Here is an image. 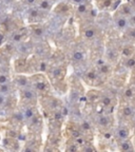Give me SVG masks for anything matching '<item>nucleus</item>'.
I'll return each instance as SVG.
<instances>
[{
    "label": "nucleus",
    "mask_w": 135,
    "mask_h": 152,
    "mask_svg": "<svg viewBox=\"0 0 135 152\" xmlns=\"http://www.w3.org/2000/svg\"><path fill=\"white\" fill-rule=\"evenodd\" d=\"M21 96L24 100L32 102V100L35 98V92H34L33 90H30V89H24L21 92Z\"/></svg>",
    "instance_id": "f257e3e1"
},
{
    "label": "nucleus",
    "mask_w": 135,
    "mask_h": 152,
    "mask_svg": "<svg viewBox=\"0 0 135 152\" xmlns=\"http://www.w3.org/2000/svg\"><path fill=\"white\" fill-rule=\"evenodd\" d=\"M117 136H118L120 140H128L129 137V130L126 128H119L117 130Z\"/></svg>",
    "instance_id": "f03ea898"
},
{
    "label": "nucleus",
    "mask_w": 135,
    "mask_h": 152,
    "mask_svg": "<svg viewBox=\"0 0 135 152\" xmlns=\"http://www.w3.org/2000/svg\"><path fill=\"white\" fill-rule=\"evenodd\" d=\"M128 24V20H127L125 17L123 16H118L116 18V26H118L119 28H125Z\"/></svg>",
    "instance_id": "7ed1b4c3"
},
{
    "label": "nucleus",
    "mask_w": 135,
    "mask_h": 152,
    "mask_svg": "<svg viewBox=\"0 0 135 152\" xmlns=\"http://www.w3.org/2000/svg\"><path fill=\"white\" fill-rule=\"evenodd\" d=\"M121 13H123L125 16H130L132 15V7L129 4H125L121 7Z\"/></svg>",
    "instance_id": "20e7f679"
},
{
    "label": "nucleus",
    "mask_w": 135,
    "mask_h": 152,
    "mask_svg": "<svg viewBox=\"0 0 135 152\" xmlns=\"http://www.w3.org/2000/svg\"><path fill=\"white\" fill-rule=\"evenodd\" d=\"M120 149H121V151H125V152H128V151H132L133 150V148H132V144H131L130 142H123V144H121V146H120Z\"/></svg>",
    "instance_id": "39448f33"
},
{
    "label": "nucleus",
    "mask_w": 135,
    "mask_h": 152,
    "mask_svg": "<svg viewBox=\"0 0 135 152\" xmlns=\"http://www.w3.org/2000/svg\"><path fill=\"white\" fill-rule=\"evenodd\" d=\"M83 58H85V55H83L82 52L80 51H75L73 54V59L75 61H82Z\"/></svg>",
    "instance_id": "423d86ee"
},
{
    "label": "nucleus",
    "mask_w": 135,
    "mask_h": 152,
    "mask_svg": "<svg viewBox=\"0 0 135 152\" xmlns=\"http://www.w3.org/2000/svg\"><path fill=\"white\" fill-rule=\"evenodd\" d=\"M133 47H131V45H128V47H126L125 49H123V55L125 57H130V56H132L133 55Z\"/></svg>",
    "instance_id": "0eeeda50"
},
{
    "label": "nucleus",
    "mask_w": 135,
    "mask_h": 152,
    "mask_svg": "<svg viewBox=\"0 0 135 152\" xmlns=\"http://www.w3.org/2000/svg\"><path fill=\"white\" fill-rule=\"evenodd\" d=\"M11 91V87L7 83H2L0 85V94H7Z\"/></svg>",
    "instance_id": "6e6552de"
},
{
    "label": "nucleus",
    "mask_w": 135,
    "mask_h": 152,
    "mask_svg": "<svg viewBox=\"0 0 135 152\" xmlns=\"http://www.w3.org/2000/svg\"><path fill=\"white\" fill-rule=\"evenodd\" d=\"M17 83H18L20 87H26L28 85V79L24 77V76H19L18 79H17Z\"/></svg>",
    "instance_id": "1a4fd4ad"
},
{
    "label": "nucleus",
    "mask_w": 135,
    "mask_h": 152,
    "mask_svg": "<svg viewBox=\"0 0 135 152\" xmlns=\"http://www.w3.org/2000/svg\"><path fill=\"white\" fill-rule=\"evenodd\" d=\"M35 87L37 90L39 91H45V88H47V83L45 81H38V83H35Z\"/></svg>",
    "instance_id": "9d476101"
},
{
    "label": "nucleus",
    "mask_w": 135,
    "mask_h": 152,
    "mask_svg": "<svg viewBox=\"0 0 135 152\" xmlns=\"http://www.w3.org/2000/svg\"><path fill=\"white\" fill-rule=\"evenodd\" d=\"M123 115H125L126 117L131 116V115H132V113H133L132 108L129 107V106H126V107H125V108L123 109Z\"/></svg>",
    "instance_id": "9b49d317"
},
{
    "label": "nucleus",
    "mask_w": 135,
    "mask_h": 152,
    "mask_svg": "<svg viewBox=\"0 0 135 152\" xmlns=\"http://www.w3.org/2000/svg\"><path fill=\"white\" fill-rule=\"evenodd\" d=\"M34 109H32V108H28V109L26 110V112H24V117H26V119H31L32 117L34 116Z\"/></svg>",
    "instance_id": "f8f14e48"
},
{
    "label": "nucleus",
    "mask_w": 135,
    "mask_h": 152,
    "mask_svg": "<svg viewBox=\"0 0 135 152\" xmlns=\"http://www.w3.org/2000/svg\"><path fill=\"white\" fill-rule=\"evenodd\" d=\"M95 36V31L93 28H89L85 31V37L87 38H93Z\"/></svg>",
    "instance_id": "ddd939ff"
},
{
    "label": "nucleus",
    "mask_w": 135,
    "mask_h": 152,
    "mask_svg": "<svg viewBox=\"0 0 135 152\" xmlns=\"http://www.w3.org/2000/svg\"><path fill=\"white\" fill-rule=\"evenodd\" d=\"M62 74H63V71H62L61 68H56L54 70V72H53V75L56 78H59V76H62Z\"/></svg>",
    "instance_id": "4468645a"
},
{
    "label": "nucleus",
    "mask_w": 135,
    "mask_h": 152,
    "mask_svg": "<svg viewBox=\"0 0 135 152\" xmlns=\"http://www.w3.org/2000/svg\"><path fill=\"white\" fill-rule=\"evenodd\" d=\"M66 11H69V7L66 4H63V3H61V4H59L58 7H57V12H66Z\"/></svg>",
    "instance_id": "2eb2a0df"
},
{
    "label": "nucleus",
    "mask_w": 135,
    "mask_h": 152,
    "mask_svg": "<svg viewBox=\"0 0 135 152\" xmlns=\"http://www.w3.org/2000/svg\"><path fill=\"white\" fill-rule=\"evenodd\" d=\"M39 7H40V9H42V10H49L50 9V3H49L47 0H42V1L40 2V4H39Z\"/></svg>",
    "instance_id": "dca6fc26"
},
{
    "label": "nucleus",
    "mask_w": 135,
    "mask_h": 152,
    "mask_svg": "<svg viewBox=\"0 0 135 152\" xmlns=\"http://www.w3.org/2000/svg\"><path fill=\"white\" fill-rule=\"evenodd\" d=\"M33 33L35 36H42L43 34V30L41 28H38V26H35L33 28Z\"/></svg>",
    "instance_id": "f3484780"
},
{
    "label": "nucleus",
    "mask_w": 135,
    "mask_h": 152,
    "mask_svg": "<svg viewBox=\"0 0 135 152\" xmlns=\"http://www.w3.org/2000/svg\"><path fill=\"white\" fill-rule=\"evenodd\" d=\"M99 71L102 74H107L110 71V66H106V64H101V66H99Z\"/></svg>",
    "instance_id": "a211bd4d"
},
{
    "label": "nucleus",
    "mask_w": 135,
    "mask_h": 152,
    "mask_svg": "<svg viewBox=\"0 0 135 152\" xmlns=\"http://www.w3.org/2000/svg\"><path fill=\"white\" fill-rule=\"evenodd\" d=\"M99 125L102 127L108 126V117L106 116H100L99 117Z\"/></svg>",
    "instance_id": "6ab92c4d"
},
{
    "label": "nucleus",
    "mask_w": 135,
    "mask_h": 152,
    "mask_svg": "<svg viewBox=\"0 0 135 152\" xmlns=\"http://www.w3.org/2000/svg\"><path fill=\"white\" fill-rule=\"evenodd\" d=\"M87 10H88L87 4H85V3H81V4H79L77 11H78L79 13H85V12H87Z\"/></svg>",
    "instance_id": "aec40b11"
},
{
    "label": "nucleus",
    "mask_w": 135,
    "mask_h": 152,
    "mask_svg": "<svg viewBox=\"0 0 135 152\" xmlns=\"http://www.w3.org/2000/svg\"><path fill=\"white\" fill-rule=\"evenodd\" d=\"M7 81H9L7 75H5V74H0V85H2V83H7Z\"/></svg>",
    "instance_id": "412c9836"
},
{
    "label": "nucleus",
    "mask_w": 135,
    "mask_h": 152,
    "mask_svg": "<svg viewBox=\"0 0 135 152\" xmlns=\"http://www.w3.org/2000/svg\"><path fill=\"white\" fill-rule=\"evenodd\" d=\"M21 39H22V34L21 33H17L13 36V40H14L15 42H19Z\"/></svg>",
    "instance_id": "4be33fe9"
},
{
    "label": "nucleus",
    "mask_w": 135,
    "mask_h": 152,
    "mask_svg": "<svg viewBox=\"0 0 135 152\" xmlns=\"http://www.w3.org/2000/svg\"><path fill=\"white\" fill-rule=\"evenodd\" d=\"M135 64V59L133 58V57H131V58H129L128 61H127V66L128 68H133Z\"/></svg>",
    "instance_id": "5701e85b"
},
{
    "label": "nucleus",
    "mask_w": 135,
    "mask_h": 152,
    "mask_svg": "<svg viewBox=\"0 0 135 152\" xmlns=\"http://www.w3.org/2000/svg\"><path fill=\"white\" fill-rule=\"evenodd\" d=\"M125 96H126L127 98H131L133 96V90L132 89H127L126 91H125Z\"/></svg>",
    "instance_id": "b1692460"
},
{
    "label": "nucleus",
    "mask_w": 135,
    "mask_h": 152,
    "mask_svg": "<svg viewBox=\"0 0 135 152\" xmlns=\"http://www.w3.org/2000/svg\"><path fill=\"white\" fill-rule=\"evenodd\" d=\"M101 102H102L104 106H110V104H111V98L110 97H104L101 100Z\"/></svg>",
    "instance_id": "393cba45"
},
{
    "label": "nucleus",
    "mask_w": 135,
    "mask_h": 152,
    "mask_svg": "<svg viewBox=\"0 0 135 152\" xmlns=\"http://www.w3.org/2000/svg\"><path fill=\"white\" fill-rule=\"evenodd\" d=\"M81 128H82L83 130L88 131V130H90V129H91V126H90V124H89V123H87V121H83V123L81 124Z\"/></svg>",
    "instance_id": "a878e982"
},
{
    "label": "nucleus",
    "mask_w": 135,
    "mask_h": 152,
    "mask_svg": "<svg viewBox=\"0 0 135 152\" xmlns=\"http://www.w3.org/2000/svg\"><path fill=\"white\" fill-rule=\"evenodd\" d=\"M54 118L56 119V121H59V119L62 118V114L60 111H56L54 113Z\"/></svg>",
    "instance_id": "bb28decb"
},
{
    "label": "nucleus",
    "mask_w": 135,
    "mask_h": 152,
    "mask_svg": "<svg viewBox=\"0 0 135 152\" xmlns=\"http://www.w3.org/2000/svg\"><path fill=\"white\" fill-rule=\"evenodd\" d=\"M87 76H88V78L91 79V80H94V79H96V74H95L94 72H89V73L87 74Z\"/></svg>",
    "instance_id": "cd10ccee"
},
{
    "label": "nucleus",
    "mask_w": 135,
    "mask_h": 152,
    "mask_svg": "<svg viewBox=\"0 0 135 152\" xmlns=\"http://www.w3.org/2000/svg\"><path fill=\"white\" fill-rule=\"evenodd\" d=\"M30 14H31V17H38V15H39V11H38V10H36V9L32 10Z\"/></svg>",
    "instance_id": "c85d7f7f"
},
{
    "label": "nucleus",
    "mask_w": 135,
    "mask_h": 152,
    "mask_svg": "<svg viewBox=\"0 0 135 152\" xmlns=\"http://www.w3.org/2000/svg\"><path fill=\"white\" fill-rule=\"evenodd\" d=\"M112 2H113V0H104V5L106 7H111Z\"/></svg>",
    "instance_id": "c756f323"
},
{
    "label": "nucleus",
    "mask_w": 135,
    "mask_h": 152,
    "mask_svg": "<svg viewBox=\"0 0 135 152\" xmlns=\"http://www.w3.org/2000/svg\"><path fill=\"white\" fill-rule=\"evenodd\" d=\"M39 70H40L41 72H45V70H47V64H45V62H41L40 66H39Z\"/></svg>",
    "instance_id": "7c9ffc66"
},
{
    "label": "nucleus",
    "mask_w": 135,
    "mask_h": 152,
    "mask_svg": "<svg viewBox=\"0 0 135 152\" xmlns=\"http://www.w3.org/2000/svg\"><path fill=\"white\" fill-rule=\"evenodd\" d=\"M5 104V97L3 94H0V106H3Z\"/></svg>",
    "instance_id": "2f4dec72"
},
{
    "label": "nucleus",
    "mask_w": 135,
    "mask_h": 152,
    "mask_svg": "<svg viewBox=\"0 0 135 152\" xmlns=\"http://www.w3.org/2000/svg\"><path fill=\"white\" fill-rule=\"evenodd\" d=\"M73 137H75V138L80 137V132H78V131H74V132H73Z\"/></svg>",
    "instance_id": "473e14b6"
},
{
    "label": "nucleus",
    "mask_w": 135,
    "mask_h": 152,
    "mask_svg": "<svg viewBox=\"0 0 135 152\" xmlns=\"http://www.w3.org/2000/svg\"><path fill=\"white\" fill-rule=\"evenodd\" d=\"M119 3H120V0H117V1H115V3H114V5L112 7H113V9L112 10H115L117 7V5H119Z\"/></svg>",
    "instance_id": "72a5a7b5"
},
{
    "label": "nucleus",
    "mask_w": 135,
    "mask_h": 152,
    "mask_svg": "<svg viewBox=\"0 0 135 152\" xmlns=\"http://www.w3.org/2000/svg\"><path fill=\"white\" fill-rule=\"evenodd\" d=\"M36 1H37V0H26V2L28 3V4H34Z\"/></svg>",
    "instance_id": "f704fd0d"
},
{
    "label": "nucleus",
    "mask_w": 135,
    "mask_h": 152,
    "mask_svg": "<svg viewBox=\"0 0 135 152\" xmlns=\"http://www.w3.org/2000/svg\"><path fill=\"white\" fill-rule=\"evenodd\" d=\"M111 133H106V134H104V137L106 138H111Z\"/></svg>",
    "instance_id": "c9c22d12"
},
{
    "label": "nucleus",
    "mask_w": 135,
    "mask_h": 152,
    "mask_svg": "<svg viewBox=\"0 0 135 152\" xmlns=\"http://www.w3.org/2000/svg\"><path fill=\"white\" fill-rule=\"evenodd\" d=\"M70 150H71V151H76V150H77V147H76V146H72V147L70 148Z\"/></svg>",
    "instance_id": "e433bc0d"
},
{
    "label": "nucleus",
    "mask_w": 135,
    "mask_h": 152,
    "mask_svg": "<svg viewBox=\"0 0 135 152\" xmlns=\"http://www.w3.org/2000/svg\"><path fill=\"white\" fill-rule=\"evenodd\" d=\"M2 40H3V35H0V45L2 43Z\"/></svg>",
    "instance_id": "4c0bfd02"
},
{
    "label": "nucleus",
    "mask_w": 135,
    "mask_h": 152,
    "mask_svg": "<svg viewBox=\"0 0 135 152\" xmlns=\"http://www.w3.org/2000/svg\"><path fill=\"white\" fill-rule=\"evenodd\" d=\"M74 2H77V3H80V2H82V0H73Z\"/></svg>",
    "instance_id": "58836bf2"
},
{
    "label": "nucleus",
    "mask_w": 135,
    "mask_h": 152,
    "mask_svg": "<svg viewBox=\"0 0 135 152\" xmlns=\"http://www.w3.org/2000/svg\"><path fill=\"white\" fill-rule=\"evenodd\" d=\"M5 1H7V2H11V1H12V0H5Z\"/></svg>",
    "instance_id": "ea45409f"
},
{
    "label": "nucleus",
    "mask_w": 135,
    "mask_h": 152,
    "mask_svg": "<svg viewBox=\"0 0 135 152\" xmlns=\"http://www.w3.org/2000/svg\"><path fill=\"white\" fill-rule=\"evenodd\" d=\"M82 1H85V0H82Z\"/></svg>",
    "instance_id": "a19ab883"
},
{
    "label": "nucleus",
    "mask_w": 135,
    "mask_h": 152,
    "mask_svg": "<svg viewBox=\"0 0 135 152\" xmlns=\"http://www.w3.org/2000/svg\"><path fill=\"white\" fill-rule=\"evenodd\" d=\"M0 10H1V7H0Z\"/></svg>",
    "instance_id": "79ce46f5"
}]
</instances>
